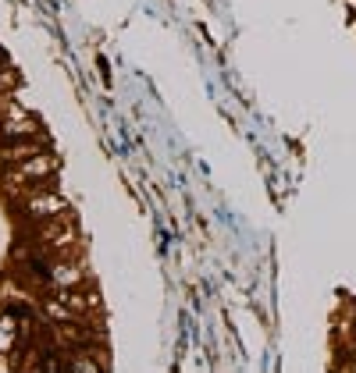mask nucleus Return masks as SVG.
I'll use <instances>...</instances> for the list:
<instances>
[{"label":"nucleus","instance_id":"obj_5","mask_svg":"<svg viewBox=\"0 0 356 373\" xmlns=\"http://www.w3.org/2000/svg\"><path fill=\"white\" fill-rule=\"evenodd\" d=\"M15 327H18V320H15V313L8 309L4 317H0V352H15Z\"/></svg>","mask_w":356,"mask_h":373},{"label":"nucleus","instance_id":"obj_6","mask_svg":"<svg viewBox=\"0 0 356 373\" xmlns=\"http://www.w3.org/2000/svg\"><path fill=\"white\" fill-rule=\"evenodd\" d=\"M54 277L61 285H79L82 281V270H72V267H61V270H54Z\"/></svg>","mask_w":356,"mask_h":373},{"label":"nucleus","instance_id":"obj_3","mask_svg":"<svg viewBox=\"0 0 356 373\" xmlns=\"http://www.w3.org/2000/svg\"><path fill=\"white\" fill-rule=\"evenodd\" d=\"M40 135V124L33 117H18V121H0V139L4 142H18V139H36Z\"/></svg>","mask_w":356,"mask_h":373},{"label":"nucleus","instance_id":"obj_4","mask_svg":"<svg viewBox=\"0 0 356 373\" xmlns=\"http://www.w3.org/2000/svg\"><path fill=\"white\" fill-rule=\"evenodd\" d=\"M40 153V146H36V139H18V142H4L0 146V164H22V160H29V157H36Z\"/></svg>","mask_w":356,"mask_h":373},{"label":"nucleus","instance_id":"obj_7","mask_svg":"<svg viewBox=\"0 0 356 373\" xmlns=\"http://www.w3.org/2000/svg\"><path fill=\"white\" fill-rule=\"evenodd\" d=\"M15 85V72L11 68H0V89H11Z\"/></svg>","mask_w":356,"mask_h":373},{"label":"nucleus","instance_id":"obj_2","mask_svg":"<svg viewBox=\"0 0 356 373\" xmlns=\"http://www.w3.org/2000/svg\"><path fill=\"white\" fill-rule=\"evenodd\" d=\"M25 213L33 217V221L47 224V221H57V217H65L68 213V203L61 196H54V192H40L33 199H25Z\"/></svg>","mask_w":356,"mask_h":373},{"label":"nucleus","instance_id":"obj_9","mask_svg":"<svg viewBox=\"0 0 356 373\" xmlns=\"http://www.w3.org/2000/svg\"><path fill=\"white\" fill-rule=\"evenodd\" d=\"M353 334H356V327H353Z\"/></svg>","mask_w":356,"mask_h":373},{"label":"nucleus","instance_id":"obj_1","mask_svg":"<svg viewBox=\"0 0 356 373\" xmlns=\"http://www.w3.org/2000/svg\"><path fill=\"white\" fill-rule=\"evenodd\" d=\"M57 171V160L50 157V153H36V157H29V160H22V164H15L11 167V181L15 185H33V181H43V178H50Z\"/></svg>","mask_w":356,"mask_h":373},{"label":"nucleus","instance_id":"obj_8","mask_svg":"<svg viewBox=\"0 0 356 373\" xmlns=\"http://www.w3.org/2000/svg\"><path fill=\"white\" fill-rule=\"evenodd\" d=\"M0 68H8V57L4 53H0Z\"/></svg>","mask_w":356,"mask_h":373}]
</instances>
